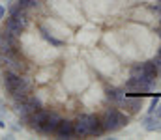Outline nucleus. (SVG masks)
Returning <instances> with one entry per match:
<instances>
[{
	"label": "nucleus",
	"mask_w": 161,
	"mask_h": 140,
	"mask_svg": "<svg viewBox=\"0 0 161 140\" xmlns=\"http://www.w3.org/2000/svg\"><path fill=\"white\" fill-rule=\"evenodd\" d=\"M127 123H129V116L124 114L120 108H107L101 116V125L105 133H116Z\"/></svg>",
	"instance_id": "obj_1"
},
{
	"label": "nucleus",
	"mask_w": 161,
	"mask_h": 140,
	"mask_svg": "<svg viewBox=\"0 0 161 140\" xmlns=\"http://www.w3.org/2000/svg\"><path fill=\"white\" fill-rule=\"evenodd\" d=\"M79 120H82L88 125V137H101V135H105V129L101 125V118L99 116L90 114V112H82V114H79Z\"/></svg>",
	"instance_id": "obj_2"
},
{
	"label": "nucleus",
	"mask_w": 161,
	"mask_h": 140,
	"mask_svg": "<svg viewBox=\"0 0 161 140\" xmlns=\"http://www.w3.org/2000/svg\"><path fill=\"white\" fill-rule=\"evenodd\" d=\"M32 80L28 79V77H25L23 75V80H21V84L13 90V92L9 93V97L13 99V103H21V101H25L30 93H32Z\"/></svg>",
	"instance_id": "obj_3"
},
{
	"label": "nucleus",
	"mask_w": 161,
	"mask_h": 140,
	"mask_svg": "<svg viewBox=\"0 0 161 140\" xmlns=\"http://www.w3.org/2000/svg\"><path fill=\"white\" fill-rule=\"evenodd\" d=\"M49 114H51V112H49V110H45V108L41 106V108L34 110V112L28 116V122H26V123L30 125V129H32V131H36V133H41V125L47 122Z\"/></svg>",
	"instance_id": "obj_4"
},
{
	"label": "nucleus",
	"mask_w": 161,
	"mask_h": 140,
	"mask_svg": "<svg viewBox=\"0 0 161 140\" xmlns=\"http://www.w3.org/2000/svg\"><path fill=\"white\" fill-rule=\"evenodd\" d=\"M2 79H4V88H6V92L11 93L19 84H21L23 75H21V73H15V71H9V69H4Z\"/></svg>",
	"instance_id": "obj_5"
},
{
	"label": "nucleus",
	"mask_w": 161,
	"mask_h": 140,
	"mask_svg": "<svg viewBox=\"0 0 161 140\" xmlns=\"http://www.w3.org/2000/svg\"><path fill=\"white\" fill-rule=\"evenodd\" d=\"M60 120H62V116H60L58 112H51L49 118H47V122L41 125V135H54V133H56V127H58V123H60Z\"/></svg>",
	"instance_id": "obj_6"
},
{
	"label": "nucleus",
	"mask_w": 161,
	"mask_h": 140,
	"mask_svg": "<svg viewBox=\"0 0 161 140\" xmlns=\"http://www.w3.org/2000/svg\"><path fill=\"white\" fill-rule=\"evenodd\" d=\"M54 137H58V138H71V137H75V133H73V122L62 118L60 123H58V127H56Z\"/></svg>",
	"instance_id": "obj_7"
},
{
	"label": "nucleus",
	"mask_w": 161,
	"mask_h": 140,
	"mask_svg": "<svg viewBox=\"0 0 161 140\" xmlns=\"http://www.w3.org/2000/svg\"><path fill=\"white\" fill-rule=\"evenodd\" d=\"M120 106L122 108H127V110L133 112V114L139 112L141 106H142V95H141V97H127V95H125L120 101Z\"/></svg>",
	"instance_id": "obj_8"
},
{
	"label": "nucleus",
	"mask_w": 161,
	"mask_h": 140,
	"mask_svg": "<svg viewBox=\"0 0 161 140\" xmlns=\"http://www.w3.org/2000/svg\"><path fill=\"white\" fill-rule=\"evenodd\" d=\"M4 28H6V30H9V32H11L13 36H17V38H21V34L26 30V28H25L17 19H13V17H9V15H8V17H6V21H4Z\"/></svg>",
	"instance_id": "obj_9"
},
{
	"label": "nucleus",
	"mask_w": 161,
	"mask_h": 140,
	"mask_svg": "<svg viewBox=\"0 0 161 140\" xmlns=\"http://www.w3.org/2000/svg\"><path fill=\"white\" fill-rule=\"evenodd\" d=\"M142 127L146 129V131H161V120L156 116V114H148V116H144L142 118Z\"/></svg>",
	"instance_id": "obj_10"
},
{
	"label": "nucleus",
	"mask_w": 161,
	"mask_h": 140,
	"mask_svg": "<svg viewBox=\"0 0 161 140\" xmlns=\"http://www.w3.org/2000/svg\"><path fill=\"white\" fill-rule=\"evenodd\" d=\"M105 97H107V101L120 105V101L125 97V93H124V90H118V88H107L105 90Z\"/></svg>",
	"instance_id": "obj_11"
},
{
	"label": "nucleus",
	"mask_w": 161,
	"mask_h": 140,
	"mask_svg": "<svg viewBox=\"0 0 161 140\" xmlns=\"http://www.w3.org/2000/svg\"><path fill=\"white\" fill-rule=\"evenodd\" d=\"M73 133H75V137H88V125L77 118L73 122Z\"/></svg>",
	"instance_id": "obj_12"
},
{
	"label": "nucleus",
	"mask_w": 161,
	"mask_h": 140,
	"mask_svg": "<svg viewBox=\"0 0 161 140\" xmlns=\"http://www.w3.org/2000/svg\"><path fill=\"white\" fill-rule=\"evenodd\" d=\"M40 30H41V38H43L45 41H49L51 45H54V47H64V41H60V39H56V38L49 36V32H47L45 28H40Z\"/></svg>",
	"instance_id": "obj_13"
},
{
	"label": "nucleus",
	"mask_w": 161,
	"mask_h": 140,
	"mask_svg": "<svg viewBox=\"0 0 161 140\" xmlns=\"http://www.w3.org/2000/svg\"><path fill=\"white\" fill-rule=\"evenodd\" d=\"M158 105H159V97H152V101L148 105V114H154L156 108H158Z\"/></svg>",
	"instance_id": "obj_14"
},
{
	"label": "nucleus",
	"mask_w": 161,
	"mask_h": 140,
	"mask_svg": "<svg viewBox=\"0 0 161 140\" xmlns=\"http://www.w3.org/2000/svg\"><path fill=\"white\" fill-rule=\"evenodd\" d=\"M152 64H154V65L158 67V71L161 73V54H158V56H156V58L152 60Z\"/></svg>",
	"instance_id": "obj_15"
},
{
	"label": "nucleus",
	"mask_w": 161,
	"mask_h": 140,
	"mask_svg": "<svg viewBox=\"0 0 161 140\" xmlns=\"http://www.w3.org/2000/svg\"><path fill=\"white\" fill-rule=\"evenodd\" d=\"M148 9H150V11H154V13H161V4H150V6H148Z\"/></svg>",
	"instance_id": "obj_16"
},
{
	"label": "nucleus",
	"mask_w": 161,
	"mask_h": 140,
	"mask_svg": "<svg viewBox=\"0 0 161 140\" xmlns=\"http://www.w3.org/2000/svg\"><path fill=\"white\" fill-rule=\"evenodd\" d=\"M17 4H19L21 8H25V9H32V8H30V0H17Z\"/></svg>",
	"instance_id": "obj_17"
},
{
	"label": "nucleus",
	"mask_w": 161,
	"mask_h": 140,
	"mask_svg": "<svg viewBox=\"0 0 161 140\" xmlns=\"http://www.w3.org/2000/svg\"><path fill=\"white\" fill-rule=\"evenodd\" d=\"M2 19H6V6L4 4H0V21Z\"/></svg>",
	"instance_id": "obj_18"
},
{
	"label": "nucleus",
	"mask_w": 161,
	"mask_h": 140,
	"mask_svg": "<svg viewBox=\"0 0 161 140\" xmlns=\"http://www.w3.org/2000/svg\"><path fill=\"white\" fill-rule=\"evenodd\" d=\"M6 116V106H4V103L0 101V118H4Z\"/></svg>",
	"instance_id": "obj_19"
},
{
	"label": "nucleus",
	"mask_w": 161,
	"mask_h": 140,
	"mask_svg": "<svg viewBox=\"0 0 161 140\" xmlns=\"http://www.w3.org/2000/svg\"><path fill=\"white\" fill-rule=\"evenodd\" d=\"M154 114H156V116L161 120V101H159V105H158V108H156V112H154Z\"/></svg>",
	"instance_id": "obj_20"
},
{
	"label": "nucleus",
	"mask_w": 161,
	"mask_h": 140,
	"mask_svg": "<svg viewBox=\"0 0 161 140\" xmlns=\"http://www.w3.org/2000/svg\"><path fill=\"white\" fill-rule=\"evenodd\" d=\"M0 129H6V122H4L2 118H0Z\"/></svg>",
	"instance_id": "obj_21"
},
{
	"label": "nucleus",
	"mask_w": 161,
	"mask_h": 140,
	"mask_svg": "<svg viewBox=\"0 0 161 140\" xmlns=\"http://www.w3.org/2000/svg\"><path fill=\"white\" fill-rule=\"evenodd\" d=\"M158 36H159V38H161V26H159V30H158Z\"/></svg>",
	"instance_id": "obj_22"
},
{
	"label": "nucleus",
	"mask_w": 161,
	"mask_h": 140,
	"mask_svg": "<svg viewBox=\"0 0 161 140\" xmlns=\"http://www.w3.org/2000/svg\"><path fill=\"white\" fill-rule=\"evenodd\" d=\"M158 54H161V47H159V52H158Z\"/></svg>",
	"instance_id": "obj_23"
},
{
	"label": "nucleus",
	"mask_w": 161,
	"mask_h": 140,
	"mask_svg": "<svg viewBox=\"0 0 161 140\" xmlns=\"http://www.w3.org/2000/svg\"><path fill=\"white\" fill-rule=\"evenodd\" d=\"M159 23H161V15H159Z\"/></svg>",
	"instance_id": "obj_24"
},
{
	"label": "nucleus",
	"mask_w": 161,
	"mask_h": 140,
	"mask_svg": "<svg viewBox=\"0 0 161 140\" xmlns=\"http://www.w3.org/2000/svg\"><path fill=\"white\" fill-rule=\"evenodd\" d=\"M159 4H161V0H159Z\"/></svg>",
	"instance_id": "obj_25"
}]
</instances>
